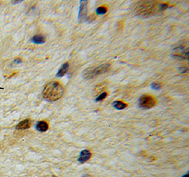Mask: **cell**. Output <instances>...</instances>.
I'll return each instance as SVG.
<instances>
[{"mask_svg":"<svg viewBox=\"0 0 189 177\" xmlns=\"http://www.w3.org/2000/svg\"><path fill=\"white\" fill-rule=\"evenodd\" d=\"M65 93V89L60 83L52 81L48 83L43 91V97L48 102H55L61 98Z\"/></svg>","mask_w":189,"mask_h":177,"instance_id":"cell-1","label":"cell"},{"mask_svg":"<svg viewBox=\"0 0 189 177\" xmlns=\"http://www.w3.org/2000/svg\"><path fill=\"white\" fill-rule=\"evenodd\" d=\"M110 64H103L94 67H90L87 69L84 72V77L86 79H91L98 76L99 75L105 73L110 69Z\"/></svg>","mask_w":189,"mask_h":177,"instance_id":"cell-2","label":"cell"},{"mask_svg":"<svg viewBox=\"0 0 189 177\" xmlns=\"http://www.w3.org/2000/svg\"><path fill=\"white\" fill-rule=\"evenodd\" d=\"M157 9L155 1H142V3L137 7V13L142 16H147L155 12Z\"/></svg>","mask_w":189,"mask_h":177,"instance_id":"cell-3","label":"cell"},{"mask_svg":"<svg viewBox=\"0 0 189 177\" xmlns=\"http://www.w3.org/2000/svg\"><path fill=\"white\" fill-rule=\"evenodd\" d=\"M156 104V100L152 95H143L140 97L139 100L140 107L148 110L152 108Z\"/></svg>","mask_w":189,"mask_h":177,"instance_id":"cell-4","label":"cell"},{"mask_svg":"<svg viewBox=\"0 0 189 177\" xmlns=\"http://www.w3.org/2000/svg\"><path fill=\"white\" fill-rule=\"evenodd\" d=\"M174 53L176 57L182 58V59H188V46L181 45L178 47L175 48L174 50Z\"/></svg>","mask_w":189,"mask_h":177,"instance_id":"cell-5","label":"cell"},{"mask_svg":"<svg viewBox=\"0 0 189 177\" xmlns=\"http://www.w3.org/2000/svg\"><path fill=\"white\" fill-rule=\"evenodd\" d=\"M87 5H88V1L82 0L80 1V9H79V20L80 22H83L87 18Z\"/></svg>","mask_w":189,"mask_h":177,"instance_id":"cell-6","label":"cell"},{"mask_svg":"<svg viewBox=\"0 0 189 177\" xmlns=\"http://www.w3.org/2000/svg\"><path fill=\"white\" fill-rule=\"evenodd\" d=\"M91 153H90V151H89L88 150H84L83 151L81 152L80 155H79V157L78 159V161L79 162L81 163H84L88 161L89 159L91 158Z\"/></svg>","mask_w":189,"mask_h":177,"instance_id":"cell-7","label":"cell"},{"mask_svg":"<svg viewBox=\"0 0 189 177\" xmlns=\"http://www.w3.org/2000/svg\"><path fill=\"white\" fill-rule=\"evenodd\" d=\"M31 121L29 119H25L21 121L18 125L16 126V129L19 130H23V129H27L31 127Z\"/></svg>","mask_w":189,"mask_h":177,"instance_id":"cell-8","label":"cell"},{"mask_svg":"<svg viewBox=\"0 0 189 177\" xmlns=\"http://www.w3.org/2000/svg\"><path fill=\"white\" fill-rule=\"evenodd\" d=\"M31 42L35 44H43L46 42V38L43 35H36L31 38Z\"/></svg>","mask_w":189,"mask_h":177,"instance_id":"cell-9","label":"cell"},{"mask_svg":"<svg viewBox=\"0 0 189 177\" xmlns=\"http://www.w3.org/2000/svg\"><path fill=\"white\" fill-rule=\"evenodd\" d=\"M69 64L67 63V62H66V63L63 64V65L61 67H60V69H59V71H58V73H57V76L58 77H62L66 73H67V71H68V69H69Z\"/></svg>","mask_w":189,"mask_h":177,"instance_id":"cell-10","label":"cell"},{"mask_svg":"<svg viewBox=\"0 0 189 177\" xmlns=\"http://www.w3.org/2000/svg\"><path fill=\"white\" fill-rule=\"evenodd\" d=\"M37 131L40 132H46L48 129V124L46 121H39L36 125Z\"/></svg>","mask_w":189,"mask_h":177,"instance_id":"cell-11","label":"cell"},{"mask_svg":"<svg viewBox=\"0 0 189 177\" xmlns=\"http://www.w3.org/2000/svg\"><path fill=\"white\" fill-rule=\"evenodd\" d=\"M113 106H114V108L117 109V110H121L126 108L127 107V104H125L124 102H120V101H116V102L113 103Z\"/></svg>","mask_w":189,"mask_h":177,"instance_id":"cell-12","label":"cell"},{"mask_svg":"<svg viewBox=\"0 0 189 177\" xmlns=\"http://www.w3.org/2000/svg\"><path fill=\"white\" fill-rule=\"evenodd\" d=\"M106 11H107L106 8H105L104 7H100L97 8L96 12L97 14L104 15V14H105V13H106Z\"/></svg>","mask_w":189,"mask_h":177,"instance_id":"cell-13","label":"cell"},{"mask_svg":"<svg viewBox=\"0 0 189 177\" xmlns=\"http://www.w3.org/2000/svg\"><path fill=\"white\" fill-rule=\"evenodd\" d=\"M106 96H107V93L106 92H103L101 94L99 95L98 98L96 99V102H100V101L104 100V99L106 98Z\"/></svg>","mask_w":189,"mask_h":177,"instance_id":"cell-14","label":"cell"},{"mask_svg":"<svg viewBox=\"0 0 189 177\" xmlns=\"http://www.w3.org/2000/svg\"><path fill=\"white\" fill-rule=\"evenodd\" d=\"M151 87L152 89H154V90H159V89H160L161 85L160 84H159V83H153L151 85Z\"/></svg>","mask_w":189,"mask_h":177,"instance_id":"cell-15","label":"cell"},{"mask_svg":"<svg viewBox=\"0 0 189 177\" xmlns=\"http://www.w3.org/2000/svg\"><path fill=\"white\" fill-rule=\"evenodd\" d=\"M22 62V61H21V59H20V58H17V59H16L14 60V63L16 64H20Z\"/></svg>","mask_w":189,"mask_h":177,"instance_id":"cell-16","label":"cell"},{"mask_svg":"<svg viewBox=\"0 0 189 177\" xmlns=\"http://www.w3.org/2000/svg\"><path fill=\"white\" fill-rule=\"evenodd\" d=\"M83 177H91V176L89 174H87V175H85V176H84Z\"/></svg>","mask_w":189,"mask_h":177,"instance_id":"cell-17","label":"cell"},{"mask_svg":"<svg viewBox=\"0 0 189 177\" xmlns=\"http://www.w3.org/2000/svg\"><path fill=\"white\" fill-rule=\"evenodd\" d=\"M183 177H188V174H186V175H184V176H183Z\"/></svg>","mask_w":189,"mask_h":177,"instance_id":"cell-18","label":"cell"}]
</instances>
